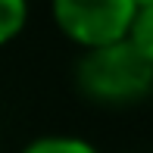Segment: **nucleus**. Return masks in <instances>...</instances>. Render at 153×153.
I'll list each match as a JSON object with an SVG mask.
<instances>
[{
    "label": "nucleus",
    "mask_w": 153,
    "mask_h": 153,
    "mask_svg": "<svg viewBox=\"0 0 153 153\" xmlns=\"http://www.w3.org/2000/svg\"><path fill=\"white\" fill-rule=\"evenodd\" d=\"M75 85L94 103L128 106L141 103L153 91V69L125 38L81 53L75 66Z\"/></svg>",
    "instance_id": "f257e3e1"
},
{
    "label": "nucleus",
    "mask_w": 153,
    "mask_h": 153,
    "mask_svg": "<svg viewBox=\"0 0 153 153\" xmlns=\"http://www.w3.org/2000/svg\"><path fill=\"white\" fill-rule=\"evenodd\" d=\"M56 28L81 50L128 38L134 6L131 0H50Z\"/></svg>",
    "instance_id": "f03ea898"
},
{
    "label": "nucleus",
    "mask_w": 153,
    "mask_h": 153,
    "mask_svg": "<svg viewBox=\"0 0 153 153\" xmlns=\"http://www.w3.org/2000/svg\"><path fill=\"white\" fill-rule=\"evenodd\" d=\"M22 153H100L91 141L75 134H44L22 147Z\"/></svg>",
    "instance_id": "7ed1b4c3"
},
{
    "label": "nucleus",
    "mask_w": 153,
    "mask_h": 153,
    "mask_svg": "<svg viewBox=\"0 0 153 153\" xmlns=\"http://www.w3.org/2000/svg\"><path fill=\"white\" fill-rule=\"evenodd\" d=\"M28 25V0H0V47L13 44Z\"/></svg>",
    "instance_id": "20e7f679"
},
{
    "label": "nucleus",
    "mask_w": 153,
    "mask_h": 153,
    "mask_svg": "<svg viewBox=\"0 0 153 153\" xmlns=\"http://www.w3.org/2000/svg\"><path fill=\"white\" fill-rule=\"evenodd\" d=\"M128 41H131V47L147 59V66L153 69V6L134 13L131 28H128Z\"/></svg>",
    "instance_id": "39448f33"
},
{
    "label": "nucleus",
    "mask_w": 153,
    "mask_h": 153,
    "mask_svg": "<svg viewBox=\"0 0 153 153\" xmlns=\"http://www.w3.org/2000/svg\"><path fill=\"white\" fill-rule=\"evenodd\" d=\"M131 6H134V13H137V10H150L153 0H131Z\"/></svg>",
    "instance_id": "423d86ee"
}]
</instances>
